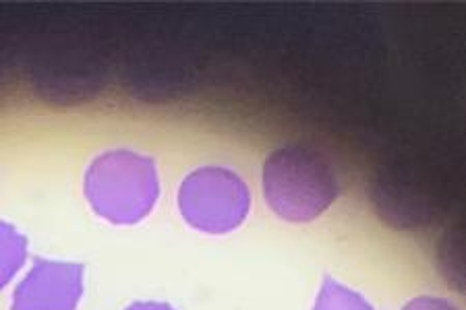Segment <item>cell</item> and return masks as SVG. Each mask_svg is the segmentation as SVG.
I'll list each match as a JSON object with an SVG mask.
<instances>
[{
  "label": "cell",
  "instance_id": "obj_1",
  "mask_svg": "<svg viewBox=\"0 0 466 310\" xmlns=\"http://www.w3.org/2000/svg\"><path fill=\"white\" fill-rule=\"evenodd\" d=\"M263 196L278 217L292 224L313 222L336 201V172L321 151L284 145L263 164Z\"/></svg>",
  "mask_w": 466,
  "mask_h": 310
},
{
  "label": "cell",
  "instance_id": "obj_2",
  "mask_svg": "<svg viewBox=\"0 0 466 310\" xmlns=\"http://www.w3.org/2000/svg\"><path fill=\"white\" fill-rule=\"evenodd\" d=\"M84 193L97 215L115 225L146 219L160 196V178L152 157L131 149L97 155L84 178Z\"/></svg>",
  "mask_w": 466,
  "mask_h": 310
},
{
  "label": "cell",
  "instance_id": "obj_7",
  "mask_svg": "<svg viewBox=\"0 0 466 310\" xmlns=\"http://www.w3.org/2000/svg\"><path fill=\"white\" fill-rule=\"evenodd\" d=\"M402 310H461L454 302L438 296H419L404 305Z\"/></svg>",
  "mask_w": 466,
  "mask_h": 310
},
{
  "label": "cell",
  "instance_id": "obj_8",
  "mask_svg": "<svg viewBox=\"0 0 466 310\" xmlns=\"http://www.w3.org/2000/svg\"><path fill=\"white\" fill-rule=\"evenodd\" d=\"M127 310H175L170 305H164V302H135Z\"/></svg>",
  "mask_w": 466,
  "mask_h": 310
},
{
  "label": "cell",
  "instance_id": "obj_3",
  "mask_svg": "<svg viewBox=\"0 0 466 310\" xmlns=\"http://www.w3.org/2000/svg\"><path fill=\"white\" fill-rule=\"evenodd\" d=\"M180 215L191 228L206 234H228L251 211V193L237 172L206 165L191 172L178 188Z\"/></svg>",
  "mask_w": 466,
  "mask_h": 310
},
{
  "label": "cell",
  "instance_id": "obj_5",
  "mask_svg": "<svg viewBox=\"0 0 466 310\" xmlns=\"http://www.w3.org/2000/svg\"><path fill=\"white\" fill-rule=\"evenodd\" d=\"M313 310H373V306L359 292L326 277Z\"/></svg>",
  "mask_w": 466,
  "mask_h": 310
},
{
  "label": "cell",
  "instance_id": "obj_4",
  "mask_svg": "<svg viewBox=\"0 0 466 310\" xmlns=\"http://www.w3.org/2000/svg\"><path fill=\"white\" fill-rule=\"evenodd\" d=\"M84 265L37 259L13 294L11 310H77Z\"/></svg>",
  "mask_w": 466,
  "mask_h": 310
},
{
  "label": "cell",
  "instance_id": "obj_6",
  "mask_svg": "<svg viewBox=\"0 0 466 310\" xmlns=\"http://www.w3.org/2000/svg\"><path fill=\"white\" fill-rule=\"evenodd\" d=\"M0 240H3V248H0L3 251V285H6L25 263L27 240L9 224H3L0 228Z\"/></svg>",
  "mask_w": 466,
  "mask_h": 310
}]
</instances>
